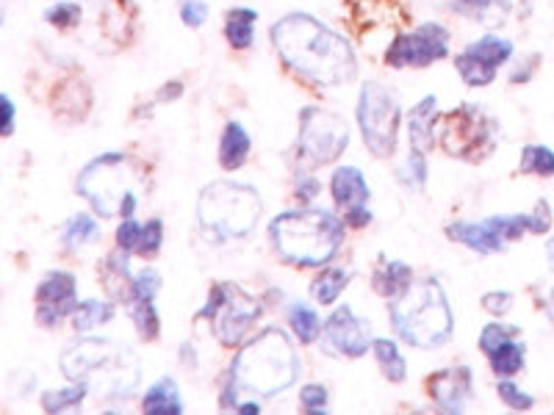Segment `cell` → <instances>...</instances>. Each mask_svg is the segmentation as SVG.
Here are the masks:
<instances>
[{
    "label": "cell",
    "mask_w": 554,
    "mask_h": 415,
    "mask_svg": "<svg viewBox=\"0 0 554 415\" xmlns=\"http://www.w3.org/2000/svg\"><path fill=\"white\" fill-rule=\"evenodd\" d=\"M347 283H350V274L344 272V269H327V272H322L314 280L311 294H314V299L319 305H333L338 299V294L347 288Z\"/></svg>",
    "instance_id": "83f0119b"
},
{
    "label": "cell",
    "mask_w": 554,
    "mask_h": 415,
    "mask_svg": "<svg viewBox=\"0 0 554 415\" xmlns=\"http://www.w3.org/2000/svg\"><path fill=\"white\" fill-rule=\"evenodd\" d=\"M449 238L458 241L463 247L474 249L480 255H491V252H502L507 247V238L499 227V216H491L485 222H458L449 227Z\"/></svg>",
    "instance_id": "ac0fdd59"
},
{
    "label": "cell",
    "mask_w": 554,
    "mask_h": 415,
    "mask_svg": "<svg viewBox=\"0 0 554 415\" xmlns=\"http://www.w3.org/2000/svg\"><path fill=\"white\" fill-rule=\"evenodd\" d=\"M272 45L291 70L319 86L355 81L358 61L350 42L311 14H286L272 25Z\"/></svg>",
    "instance_id": "6da1fadb"
},
{
    "label": "cell",
    "mask_w": 554,
    "mask_h": 415,
    "mask_svg": "<svg viewBox=\"0 0 554 415\" xmlns=\"http://www.w3.org/2000/svg\"><path fill=\"white\" fill-rule=\"evenodd\" d=\"M496 136H499V125L474 103H463L455 111L444 114L435 131V139L441 142L446 155L469 164H480L494 153Z\"/></svg>",
    "instance_id": "ba28073f"
},
{
    "label": "cell",
    "mask_w": 554,
    "mask_h": 415,
    "mask_svg": "<svg viewBox=\"0 0 554 415\" xmlns=\"http://www.w3.org/2000/svg\"><path fill=\"white\" fill-rule=\"evenodd\" d=\"M45 20L50 25H56V28H73V25L81 23V6H75V3H59V6H53L45 12Z\"/></svg>",
    "instance_id": "74e56055"
},
{
    "label": "cell",
    "mask_w": 554,
    "mask_h": 415,
    "mask_svg": "<svg viewBox=\"0 0 554 415\" xmlns=\"http://www.w3.org/2000/svg\"><path fill=\"white\" fill-rule=\"evenodd\" d=\"M139 238H142V227L136 225L131 216H128V219H125V222L117 227V247L128 249V252H131V249L139 247Z\"/></svg>",
    "instance_id": "7bdbcfd3"
},
{
    "label": "cell",
    "mask_w": 554,
    "mask_h": 415,
    "mask_svg": "<svg viewBox=\"0 0 554 415\" xmlns=\"http://www.w3.org/2000/svg\"><path fill=\"white\" fill-rule=\"evenodd\" d=\"M513 56V42L505 36H482L480 42H471L469 48L455 59L460 78L469 86H488L494 81L502 64Z\"/></svg>",
    "instance_id": "4fadbf2b"
},
{
    "label": "cell",
    "mask_w": 554,
    "mask_h": 415,
    "mask_svg": "<svg viewBox=\"0 0 554 415\" xmlns=\"http://www.w3.org/2000/svg\"><path fill=\"white\" fill-rule=\"evenodd\" d=\"M128 249H122L120 252H111L109 258H106V266H103V285H106V291H109L111 297L117 299V302H125L128 305V299L133 294V280L131 269H128V255H125Z\"/></svg>",
    "instance_id": "44dd1931"
},
{
    "label": "cell",
    "mask_w": 554,
    "mask_h": 415,
    "mask_svg": "<svg viewBox=\"0 0 554 415\" xmlns=\"http://www.w3.org/2000/svg\"><path fill=\"white\" fill-rule=\"evenodd\" d=\"M258 216H261V197L253 186L233 183V180H214L200 191L197 219L208 238L214 241L247 238L258 225Z\"/></svg>",
    "instance_id": "52a82bcc"
},
{
    "label": "cell",
    "mask_w": 554,
    "mask_h": 415,
    "mask_svg": "<svg viewBox=\"0 0 554 415\" xmlns=\"http://www.w3.org/2000/svg\"><path fill=\"white\" fill-rule=\"evenodd\" d=\"M258 14L253 9H233L228 12V23H225V36L236 50H244L253 45V31Z\"/></svg>",
    "instance_id": "484cf974"
},
{
    "label": "cell",
    "mask_w": 554,
    "mask_h": 415,
    "mask_svg": "<svg viewBox=\"0 0 554 415\" xmlns=\"http://www.w3.org/2000/svg\"><path fill=\"white\" fill-rule=\"evenodd\" d=\"M78 194L84 197L95 214L100 216H133L139 205L142 172L131 166L122 153H106L89 161L75 183Z\"/></svg>",
    "instance_id": "8992f818"
},
{
    "label": "cell",
    "mask_w": 554,
    "mask_h": 415,
    "mask_svg": "<svg viewBox=\"0 0 554 415\" xmlns=\"http://www.w3.org/2000/svg\"><path fill=\"white\" fill-rule=\"evenodd\" d=\"M499 399L510 407V410H532L535 407V399H532L530 393H524L518 385H513V382H499Z\"/></svg>",
    "instance_id": "8d00e7d4"
},
{
    "label": "cell",
    "mask_w": 554,
    "mask_h": 415,
    "mask_svg": "<svg viewBox=\"0 0 554 415\" xmlns=\"http://www.w3.org/2000/svg\"><path fill=\"white\" fill-rule=\"evenodd\" d=\"M161 241H164V225H161L158 219H153V222H147V225L142 227V238H139L136 252H139V255H156L158 249H161Z\"/></svg>",
    "instance_id": "f35d334b"
},
{
    "label": "cell",
    "mask_w": 554,
    "mask_h": 415,
    "mask_svg": "<svg viewBox=\"0 0 554 415\" xmlns=\"http://www.w3.org/2000/svg\"><path fill=\"white\" fill-rule=\"evenodd\" d=\"M518 169L524 175H541V178H552L554 175V153L549 147H541V144H530L524 147L521 153V164Z\"/></svg>",
    "instance_id": "d6a6232c"
},
{
    "label": "cell",
    "mask_w": 554,
    "mask_h": 415,
    "mask_svg": "<svg viewBox=\"0 0 554 415\" xmlns=\"http://www.w3.org/2000/svg\"><path fill=\"white\" fill-rule=\"evenodd\" d=\"M430 396L444 413H463L471 399V371L466 366L438 371L430 377Z\"/></svg>",
    "instance_id": "e0dca14e"
},
{
    "label": "cell",
    "mask_w": 554,
    "mask_h": 415,
    "mask_svg": "<svg viewBox=\"0 0 554 415\" xmlns=\"http://www.w3.org/2000/svg\"><path fill=\"white\" fill-rule=\"evenodd\" d=\"M358 125H361L363 142H366L374 158H391L394 155L399 133V103L394 92H388L383 83L366 81L361 86Z\"/></svg>",
    "instance_id": "9c48e42d"
},
{
    "label": "cell",
    "mask_w": 554,
    "mask_h": 415,
    "mask_svg": "<svg viewBox=\"0 0 554 415\" xmlns=\"http://www.w3.org/2000/svg\"><path fill=\"white\" fill-rule=\"evenodd\" d=\"M300 404L308 410V413H325L327 391L322 388V385H308V388H302Z\"/></svg>",
    "instance_id": "ab89813d"
},
{
    "label": "cell",
    "mask_w": 554,
    "mask_h": 415,
    "mask_svg": "<svg viewBox=\"0 0 554 415\" xmlns=\"http://www.w3.org/2000/svg\"><path fill=\"white\" fill-rule=\"evenodd\" d=\"M543 308H546V316L554 321V285L546 291V299H543Z\"/></svg>",
    "instance_id": "7dc6e473"
},
{
    "label": "cell",
    "mask_w": 554,
    "mask_h": 415,
    "mask_svg": "<svg viewBox=\"0 0 554 415\" xmlns=\"http://www.w3.org/2000/svg\"><path fill=\"white\" fill-rule=\"evenodd\" d=\"M272 244L283 255V261L300 269H314L327 263L344 241V222L330 211L308 208L280 214L269 225Z\"/></svg>",
    "instance_id": "277c9868"
},
{
    "label": "cell",
    "mask_w": 554,
    "mask_h": 415,
    "mask_svg": "<svg viewBox=\"0 0 554 415\" xmlns=\"http://www.w3.org/2000/svg\"><path fill=\"white\" fill-rule=\"evenodd\" d=\"M546 252H549V263H552V269H554V238L546 244Z\"/></svg>",
    "instance_id": "c3c4849f"
},
{
    "label": "cell",
    "mask_w": 554,
    "mask_h": 415,
    "mask_svg": "<svg viewBox=\"0 0 554 415\" xmlns=\"http://www.w3.org/2000/svg\"><path fill=\"white\" fill-rule=\"evenodd\" d=\"M449 6L482 25L505 23L510 12V0H449Z\"/></svg>",
    "instance_id": "d4e9b609"
},
{
    "label": "cell",
    "mask_w": 554,
    "mask_h": 415,
    "mask_svg": "<svg viewBox=\"0 0 554 415\" xmlns=\"http://www.w3.org/2000/svg\"><path fill=\"white\" fill-rule=\"evenodd\" d=\"M316 189H319V183H316V180H308V183H302L297 194H300L302 200H314Z\"/></svg>",
    "instance_id": "bcb514c9"
},
{
    "label": "cell",
    "mask_w": 554,
    "mask_h": 415,
    "mask_svg": "<svg viewBox=\"0 0 554 415\" xmlns=\"http://www.w3.org/2000/svg\"><path fill=\"white\" fill-rule=\"evenodd\" d=\"M330 189H333V200L344 214L352 208H363L369 202V183L361 175V169H355V166L336 169V175L330 180Z\"/></svg>",
    "instance_id": "d6986e66"
},
{
    "label": "cell",
    "mask_w": 554,
    "mask_h": 415,
    "mask_svg": "<svg viewBox=\"0 0 554 415\" xmlns=\"http://www.w3.org/2000/svg\"><path fill=\"white\" fill-rule=\"evenodd\" d=\"M89 388L81 385V382H73V388H64V391H48L42 396V407L48 410V413H64V410H70V407H78V404L84 402Z\"/></svg>",
    "instance_id": "836d02e7"
},
{
    "label": "cell",
    "mask_w": 554,
    "mask_h": 415,
    "mask_svg": "<svg viewBox=\"0 0 554 415\" xmlns=\"http://www.w3.org/2000/svg\"><path fill=\"white\" fill-rule=\"evenodd\" d=\"M374 355H377V363L383 368L388 382H402L405 380V357L399 355V346L394 341H386V338H377L374 341Z\"/></svg>",
    "instance_id": "f1b7e54d"
},
{
    "label": "cell",
    "mask_w": 554,
    "mask_h": 415,
    "mask_svg": "<svg viewBox=\"0 0 554 415\" xmlns=\"http://www.w3.org/2000/svg\"><path fill=\"white\" fill-rule=\"evenodd\" d=\"M322 332H325L327 352H333L338 357H361L366 355V349L372 344L369 321L358 319L350 305L333 310Z\"/></svg>",
    "instance_id": "5bb4252c"
},
{
    "label": "cell",
    "mask_w": 554,
    "mask_h": 415,
    "mask_svg": "<svg viewBox=\"0 0 554 415\" xmlns=\"http://www.w3.org/2000/svg\"><path fill=\"white\" fill-rule=\"evenodd\" d=\"M289 321H291V330L297 332V338H300L302 344H314L316 338H319V332H322V321L316 316L314 310L308 308V305H291L289 310Z\"/></svg>",
    "instance_id": "1f68e13d"
},
{
    "label": "cell",
    "mask_w": 554,
    "mask_h": 415,
    "mask_svg": "<svg viewBox=\"0 0 554 415\" xmlns=\"http://www.w3.org/2000/svg\"><path fill=\"white\" fill-rule=\"evenodd\" d=\"M114 316V308H111L109 302H97V299H89V302H81L73 313V327L78 332H89L100 327V324H106Z\"/></svg>",
    "instance_id": "f546056e"
},
{
    "label": "cell",
    "mask_w": 554,
    "mask_h": 415,
    "mask_svg": "<svg viewBox=\"0 0 554 415\" xmlns=\"http://www.w3.org/2000/svg\"><path fill=\"white\" fill-rule=\"evenodd\" d=\"M0 108H3V136H12L14 131V103L9 100V95H3L0 97Z\"/></svg>",
    "instance_id": "f6af8a7d"
},
{
    "label": "cell",
    "mask_w": 554,
    "mask_h": 415,
    "mask_svg": "<svg viewBox=\"0 0 554 415\" xmlns=\"http://www.w3.org/2000/svg\"><path fill=\"white\" fill-rule=\"evenodd\" d=\"M200 316L211 319L219 344L233 349V346L241 344V338L258 321L261 305H258V299L250 297L239 285L219 283L214 285V291L208 297V305H205Z\"/></svg>",
    "instance_id": "8fae6325"
},
{
    "label": "cell",
    "mask_w": 554,
    "mask_h": 415,
    "mask_svg": "<svg viewBox=\"0 0 554 415\" xmlns=\"http://www.w3.org/2000/svg\"><path fill=\"white\" fill-rule=\"evenodd\" d=\"M518 330L516 327H507V324H488L485 330L480 332V346L485 355H491V352H496L499 346L507 344L510 338H516Z\"/></svg>",
    "instance_id": "d590c367"
},
{
    "label": "cell",
    "mask_w": 554,
    "mask_h": 415,
    "mask_svg": "<svg viewBox=\"0 0 554 415\" xmlns=\"http://www.w3.org/2000/svg\"><path fill=\"white\" fill-rule=\"evenodd\" d=\"M449 56V31L438 23H424L410 34L397 36L386 50L391 67H427Z\"/></svg>",
    "instance_id": "7c38bea8"
},
{
    "label": "cell",
    "mask_w": 554,
    "mask_h": 415,
    "mask_svg": "<svg viewBox=\"0 0 554 415\" xmlns=\"http://www.w3.org/2000/svg\"><path fill=\"white\" fill-rule=\"evenodd\" d=\"M344 222L350 227H366L372 222V211H369L366 205H363V208H352V211L344 214Z\"/></svg>",
    "instance_id": "ee69618b"
},
{
    "label": "cell",
    "mask_w": 554,
    "mask_h": 415,
    "mask_svg": "<svg viewBox=\"0 0 554 415\" xmlns=\"http://www.w3.org/2000/svg\"><path fill=\"white\" fill-rule=\"evenodd\" d=\"M61 371L81 382L103 402L128 399L142 380V366L133 349L109 338H81L61 352Z\"/></svg>",
    "instance_id": "7a4b0ae2"
},
{
    "label": "cell",
    "mask_w": 554,
    "mask_h": 415,
    "mask_svg": "<svg viewBox=\"0 0 554 415\" xmlns=\"http://www.w3.org/2000/svg\"><path fill=\"white\" fill-rule=\"evenodd\" d=\"M97 238H100V225L89 214L73 216L64 227V247L67 249H81L86 244H95Z\"/></svg>",
    "instance_id": "4316f807"
},
{
    "label": "cell",
    "mask_w": 554,
    "mask_h": 415,
    "mask_svg": "<svg viewBox=\"0 0 554 415\" xmlns=\"http://www.w3.org/2000/svg\"><path fill=\"white\" fill-rule=\"evenodd\" d=\"M438 100H435L433 95L424 97L419 106L413 108L408 114V136H410V147L413 150H422V153H427L430 147H433L435 142V111H438V106H435Z\"/></svg>",
    "instance_id": "ffe728a7"
},
{
    "label": "cell",
    "mask_w": 554,
    "mask_h": 415,
    "mask_svg": "<svg viewBox=\"0 0 554 415\" xmlns=\"http://www.w3.org/2000/svg\"><path fill=\"white\" fill-rule=\"evenodd\" d=\"M300 377V357L291 346L289 335L277 327L258 332L247 346H241V352L230 366V388L233 399L228 404H239L236 393H250L269 399L275 393H283L291 388Z\"/></svg>",
    "instance_id": "3957f363"
},
{
    "label": "cell",
    "mask_w": 554,
    "mask_h": 415,
    "mask_svg": "<svg viewBox=\"0 0 554 415\" xmlns=\"http://www.w3.org/2000/svg\"><path fill=\"white\" fill-rule=\"evenodd\" d=\"M158 288H161L158 272L147 269V272H142L133 280V294L128 299V313H131L133 324H136L139 338H145V341H153L158 335V327H161L156 302H153Z\"/></svg>",
    "instance_id": "2e32d148"
},
{
    "label": "cell",
    "mask_w": 554,
    "mask_h": 415,
    "mask_svg": "<svg viewBox=\"0 0 554 415\" xmlns=\"http://www.w3.org/2000/svg\"><path fill=\"white\" fill-rule=\"evenodd\" d=\"M205 17H208V6H205L203 0H183L181 20L189 28H200L205 23Z\"/></svg>",
    "instance_id": "b9f144b4"
},
{
    "label": "cell",
    "mask_w": 554,
    "mask_h": 415,
    "mask_svg": "<svg viewBox=\"0 0 554 415\" xmlns=\"http://www.w3.org/2000/svg\"><path fill=\"white\" fill-rule=\"evenodd\" d=\"M391 321H394L399 338L416 349L444 346L452 335V324H455L444 288L438 280L410 283L391 302Z\"/></svg>",
    "instance_id": "5b68a950"
},
{
    "label": "cell",
    "mask_w": 554,
    "mask_h": 415,
    "mask_svg": "<svg viewBox=\"0 0 554 415\" xmlns=\"http://www.w3.org/2000/svg\"><path fill=\"white\" fill-rule=\"evenodd\" d=\"M491 368H494L496 374H502V377H513V374H518L521 368H524V357H527V352H524V344H516L513 338L507 341V344H502L496 352H491Z\"/></svg>",
    "instance_id": "4dcf8cb0"
},
{
    "label": "cell",
    "mask_w": 554,
    "mask_h": 415,
    "mask_svg": "<svg viewBox=\"0 0 554 415\" xmlns=\"http://www.w3.org/2000/svg\"><path fill=\"white\" fill-rule=\"evenodd\" d=\"M78 291H75V277L67 272L48 274L37 288V321L42 327L59 324L64 316H70L78 308Z\"/></svg>",
    "instance_id": "9a60e30c"
},
{
    "label": "cell",
    "mask_w": 554,
    "mask_h": 415,
    "mask_svg": "<svg viewBox=\"0 0 554 415\" xmlns=\"http://www.w3.org/2000/svg\"><path fill=\"white\" fill-rule=\"evenodd\" d=\"M145 413L150 415H181L183 413V402L181 393H178V385L172 377H161V380L145 393Z\"/></svg>",
    "instance_id": "cb8c5ba5"
},
{
    "label": "cell",
    "mask_w": 554,
    "mask_h": 415,
    "mask_svg": "<svg viewBox=\"0 0 554 415\" xmlns=\"http://www.w3.org/2000/svg\"><path fill=\"white\" fill-rule=\"evenodd\" d=\"M482 308L499 319V316H505L507 310L513 308V294H507V291H491V294L482 297Z\"/></svg>",
    "instance_id": "60d3db41"
},
{
    "label": "cell",
    "mask_w": 554,
    "mask_h": 415,
    "mask_svg": "<svg viewBox=\"0 0 554 415\" xmlns=\"http://www.w3.org/2000/svg\"><path fill=\"white\" fill-rule=\"evenodd\" d=\"M399 178L405 180L410 189H422L424 180H427V164H424V153H422V150H413V147H410L408 164L402 166Z\"/></svg>",
    "instance_id": "e575fe53"
},
{
    "label": "cell",
    "mask_w": 554,
    "mask_h": 415,
    "mask_svg": "<svg viewBox=\"0 0 554 415\" xmlns=\"http://www.w3.org/2000/svg\"><path fill=\"white\" fill-rule=\"evenodd\" d=\"M250 133L241 128L239 122H230L225 133H222V142H219V164L222 169H239L244 161H247V155H250Z\"/></svg>",
    "instance_id": "603a6c76"
},
{
    "label": "cell",
    "mask_w": 554,
    "mask_h": 415,
    "mask_svg": "<svg viewBox=\"0 0 554 415\" xmlns=\"http://www.w3.org/2000/svg\"><path fill=\"white\" fill-rule=\"evenodd\" d=\"M410 283H413V269H410L408 263L386 261V258H383L380 266H377L372 274L374 291L386 299L399 297V294H402V291H405Z\"/></svg>",
    "instance_id": "7402d4cb"
},
{
    "label": "cell",
    "mask_w": 554,
    "mask_h": 415,
    "mask_svg": "<svg viewBox=\"0 0 554 415\" xmlns=\"http://www.w3.org/2000/svg\"><path fill=\"white\" fill-rule=\"evenodd\" d=\"M347 142H350V128L338 114L316 106L302 108L300 136H297V158L302 164H333L347 150Z\"/></svg>",
    "instance_id": "30bf717a"
}]
</instances>
